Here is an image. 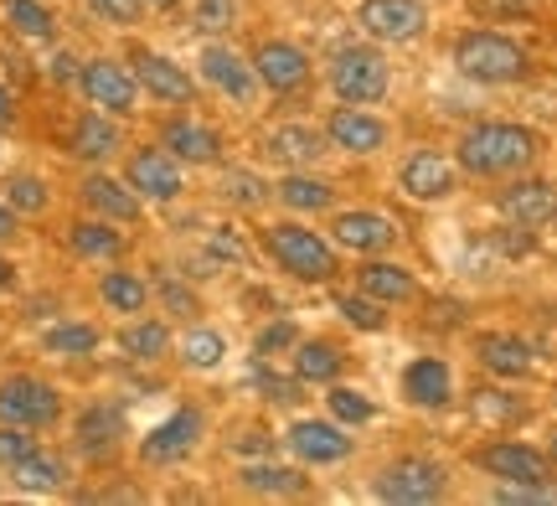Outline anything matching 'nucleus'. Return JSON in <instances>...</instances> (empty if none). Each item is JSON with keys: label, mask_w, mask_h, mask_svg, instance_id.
Here are the masks:
<instances>
[{"label": "nucleus", "mask_w": 557, "mask_h": 506, "mask_svg": "<svg viewBox=\"0 0 557 506\" xmlns=\"http://www.w3.org/2000/svg\"><path fill=\"white\" fill-rule=\"evenodd\" d=\"M145 5H150V11H176L181 0H145Z\"/></svg>", "instance_id": "4d7b16f0"}, {"label": "nucleus", "mask_w": 557, "mask_h": 506, "mask_svg": "<svg viewBox=\"0 0 557 506\" xmlns=\"http://www.w3.org/2000/svg\"><path fill=\"white\" fill-rule=\"evenodd\" d=\"M284 440L305 466H336L351 455V434H341V424H325V419H299Z\"/></svg>", "instance_id": "4468645a"}, {"label": "nucleus", "mask_w": 557, "mask_h": 506, "mask_svg": "<svg viewBox=\"0 0 557 506\" xmlns=\"http://www.w3.org/2000/svg\"><path fill=\"white\" fill-rule=\"evenodd\" d=\"M83 202L94 207L109 223H139V192L129 182H114V176H88L83 182Z\"/></svg>", "instance_id": "412c9836"}, {"label": "nucleus", "mask_w": 557, "mask_h": 506, "mask_svg": "<svg viewBox=\"0 0 557 506\" xmlns=\"http://www.w3.org/2000/svg\"><path fill=\"white\" fill-rule=\"evenodd\" d=\"M361 295H372V300H387V305H403V300H413L418 295V284L413 274L403 269V263H367L361 269Z\"/></svg>", "instance_id": "393cba45"}, {"label": "nucleus", "mask_w": 557, "mask_h": 506, "mask_svg": "<svg viewBox=\"0 0 557 506\" xmlns=\"http://www.w3.org/2000/svg\"><path fill=\"white\" fill-rule=\"evenodd\" d=\"M325 140L341 145V150H351V156H372V150L387 145V124H382L377 114H367L361 103H346V109H336V114L325 120Z\"/></svg>", "instance_id": "ddd939ff"}, {"label": "nucleus", "mask_w": 557, "mask_h": 506, "mask_svg": "<svg viewBox=\"0 0 557 506\" xmlns=\"http://www.w3.org/2000/svg\"><path fill=\"white\" fill-rule=\"evenodd\" d=\"M41 346L58 351V357H88V351H99V331L94 325H52L41 336Z\"/></svg>", "instance_id": "e433bc0d"}, {"label": "nucleus", "mask_w": 557, "mask_h": 506, "mask_svg": "<svg viewBox=\"0 0 557 506\" xmlns=\"http://www.w3.org/2000/svg\"><path fill=\"white\" fill-rule=\"evenodd\" d=\"M37 449V440H32V429H21V424H0V466L11 470L16 460H26Z\"/></svg>", "instance_id": "a19ab883"}, {"label": "nucleus", "mask_w": 557, "mask_h": 506, "mask_svg": "<svg viewBox=\"0 0 557 506\" xmlns=\"http://www.w3.org/2000/svg\"><path fill=\"white\" fill-rule=\"evenodd\" d=\"M99 295L109 310H124V316H135V310H145V300H150V284L135 280V274H124V269H109L99 280Z\"/></svg>", "instance_id": "7c9ffc66"}, {"label": "nucleus", "mask_w": 557, "mask_h": 506, "mask_svg": "<svg viewBox=\"0 0 557 506\" xmlns=\"http://www.w3.org/2000/svg\"><path fill=\"white\" fill-rule=\"evenodd\" d=\"M295 378L299 383H336L341 351L331 342H295Z\"/></svg>", "instance_id": "bb28decb"}, {"label": "nucleus", "mask_w": 557, "mask_h": 506, "mask_svg": "<svg viewBox=\"0 0 557 506\" xmlns=\"http://www.w3.org/2000/svg\"><path fill=\"white\" fill-rule=\"evenodd\" d=\"M207 248H212V259L218 263H238L243 259V238L238 233H227V227H218V233L207 238Z\"/></svg>", "instance_id": "3c124183"}, {"label": "nucleus", "mask_w": 557, "mask_h": 506, "mask_svg": "<svg viewBox=\"0 0 557 506\" xmlns=\"http://www.w3.org/2000/svg\"><path fill=\"white\" fill-rule=\"evenodd\" d=\"M11 481H16L21 491H58L62 481H67V470H62L58 455H41V449H32L26 460H16V466H11Z\"/></svg>", "instance_id": "c85d7f7f"}, {"label": "nucleus", "mask_w": 557, "mask_h": 506, "mask_svg": "<svg viewBox=\"0 0 557 506\" xmlns=\"http://www.w3.org/2000/svg\"><path fill=\"white\" fill-rule=\"evenodd\" d=\"M496 207H500V218H511L517 227H542V223H553L557 218V186L527 176V182L506 186Z\"/></svg>", "instance_id": "2eb2a0df"}, {"label": "nucleus", "mask_w": 557, "mask_h": 506, "mask_svg": "<svg viewBox=\"0 0 557 506\" xmlns=\"http://www.w3.org/2000/svg\"><path fill=\"white\" fill-rule=\"evenodd\" d=\"M201 78L212 83V88H222L227 99L248 103V99H253V83H259V73H253V62H243L233 47H207V52H201Z\"/></svg>", "instance_id": "a211bd4d"}, {"label": "nucleus", "mask_w": 557, "mask_h": 506, "mask_svg": "<svg viewBox=\"0 0 557 506\" xmlns=\"http://www.w3.org/2000/svg\"><path fill=\"white\" fill-rule=\"evenodd\" d=\"M542 0H475V16L485 21H521V16H532Z\"/></svg>", "instance_id": "a18cd8bd"}, {"label": "nucleus", "mask_w": 557, "mask_h": 506, "mask_svg": "<svg viewBox=\"0 0 557 506\" xmlns=\"http://www.w3.org/2000/svg\"><path fill=\"white\" fill-rule=\"evenodd\" d=\"M135 83L139 88H150V99H160V103H191L197 99L191 73H181L176 62L160 58V52H139L135 58Z\"/></svg>", "instance_id": "f3484780"}, {"label": "nucleus", "mask_w": 557, "mask_h": 506, "mask_svg": "<svg viewBox=\"0 0 557 506\" xmlns=\"http://www.w3.org/2000/svg\"><path fill=\"white\" fill-rule=\"evenodd\" d=\"M222 357H227V342L218 331H186V342H181V362L186 367L212 372V367H222Z\"/></svg>", "instance_id": "c9c22d12"}, {"label": "nucleus", "mask_w": 557, "mask_h": 506, "mask_svg": "<svg viewBox=\"0 0 557 506\" xmlns=\"http://www.w3.org/2000/svg\"><path fill=\"white\" fill-rule=\"evenodd\" d=\"M160 145L186 165H212L222 156V135L212 124H197V120H171L160 129Z\"/></svg>", "instance_id": "6ab92c4d"}, {"label": "nucleus", "mask_w": 557, "mask_h": 506, "mask_svg": "<svg viewBox=\"0 0 557 506\" xmlns=\"http://www.w3.org/2000/svg\"><path fill=\"white\" fill-rule=\"evenodd\" d=\"M124 182L135 186L139 197H150V202H176L181 197V161L171 150H135L129 165H124Z\"/></svg>", "instance_id": "9d476101"}, {"label": "nucleus", "mask_w": 557, "mask_h": 506, "mask_svg": "<svg viewBox=\"0 0 557 506\" xmlns=\"http://www.w3.org/2000/svg\"><path fill=\"white\" fill-rule=\"evenodd\" d=\"M263 150L274 156L278 165H315V156L325 150V135L320 129H310V124H278L274 135L263 140Z\"/></svg>", "instance_id": "4be33fe9"}, {"label": "nucleus", "mask_w": 557, "mask_h": 506, "mask_svg": "<svg viewBox=\"0 0 557 506\" xmlns=\"http://www.w3.org/2000/svg\"><path fill=\"white\" fill-rule=\"evenodd\" d=\"M331 88L341 103H377L387 94V58L377 47H341L331 62Z\"/></svg>", "instance_id": "20e7f679"}, {"label": "nucleus", "mask_w": 557, "mask_h": 506, "mask_svg": "<svg viewBox=\"0 0 557 506\" xmlns=\"http://www.w3.org/2000/svg\"><path fill=\"white\" fill-rule=\"evenodd\" d=\"M259 387L269 404H299V398H305L295 378H278V372H259Z\"/></svg>", "instance_id": "de8ad7c7"}, {"label": "nucleus", "mask_w": 557, "mask_h": 506, "mask_svg": "<svg viewBox=\"0 0 557 506\" xmlns=\"http://www.w3.org/2000/svg\"><path fill=\"white\" fill-rule=\"evenodd\" d=\"M243 486L259 491V496H299V491H305V476L289 466H248L243 470Z\"/></svg>", "instance_id": "f704fd0d"}, {"label": "nucleus", "mask_w": 557, "mask_h": 506, "mask_svg": "<svg viewBox=\"0 0 557 506\" xmlns=\"http://www.w3.org/2000/svg\"><path fill=\"white\" fill-rule=\"evenodd\" d=\"M5 197H11L16 212H41V207H47V186H41L37 176H11V192H5Z\"/></svg>", "instance_id": "c03bdc74"}, {"label": "nucleus", "mask_w": 557, "mask_h": 506, "mask_svg": "<svg viewBox=\"0 0 557 506\" xmlns=\"http://www.w3.org/2000/svg\"><path fill=\"white\" fill-rule=\"evenodd\" d=\"M475 466L496 481H511V486H553V460L532 445H517V440H496V445L475 449Z\"/></svg>", "instance_id": "0eeeda50"}, {"label": "nucleus", "mask_w": 557, "mask_h": 506, "mask_svg": "<svg viewBox=\"0 0 557 506\" xmlns=\"http://www.w3.org/2000/svg\"><path fill=\"white\" fill-rule=\"evenodd\" d=\"M480 362L496 378H527L532 372V346L521 336H480Z\"/></svg>", "instance_id": "b1692460"}, {"label": "nucleus", "mask_w": 557, "mask_h": 506, "mask_svg": "<svg viewBox=\"0 0 557 506\" xmlns=\"http://www.w3.org/2000/svg\"><path fill=\"white\" fill-rule=\"evenodd\" d=\"M11 120H16V99L0 88V124H11Z\"/></svg>", "instance_id": "5fc2aeb1"}, {"label": "nucleus", "mask_w": 557, "mask_h": 506, "mask_svg": "<svg viewBox=\"0 0 557 506\" xmlns=\"http://www.w3.org/2000/svg\"><path fill=\"white\" fill-rule=\"evenodd\" d=\"M52 78H58V83H73V78H78V58L58 52V58H52Z\"/></svg>", "instance_id": "603ef678"}, {"label": "nucleus", "mask_w": 557, "mask_h": 506, "mask_svg": "<svg viewBox=\"0 0 557 506\" xmlns=\"http://www.w3.org/2000/svg\"><path fill=\"white\" fill-rule=\"evenodd\" d=\"M299 342V331L289 321H274V325H263L259 331V342H253V351H263V357H269V351H284V346H295Z\"/></svg>", "instance_id": "09e8293b"}, {"label": "nucleus", "mask_w": 557, "mask_h": 506, "mask_svg": "<svg viewBox=\"0 0 557 506\" xmlns=\"http://www.w3.org/2000/svg\"><path fill=\"white\" fill-rule=\"evenodd\" d=\"M67 244H73L78 259H120L124 254V238L109 223H78L67 233Z\"/></svg>", "instance_id": "2f4dec72"}, {"label": "nucleus", "mask_w": 557, "mask_h": 506, "mask_svg": "<svg viewBox=\"0 0 557 506\" xmlns=\"http://www.w3.org/2000/svg\"><path fill=\"white\" fill-rule=\"evenodd\" d=\"M331 414H336L341 424H367L372 419V404L351 393V387H331Z\"/></svg>", "instance_id": "79ce46f5"}, {"label": "nucleus", "mask_w": 557, "mask_h": 506, "mask_svg": "<svg viewBox=\"0 0 557 506\" xmlns=\"http://www.w3.org/2000/svg\"><path fill=\"white\" fill-rule=\"evenodd\" d=\"M341 316L351 325H361V331H382V325H387V316L377 310L372 295H346V300H341Z\"/></svg>", "instance_id": "ea45409f"}, {"label": "nucleus", "mask_w": 557, "mask_h": 506, "mask_svg": "<svg viewBox=\"0 0 557 506\" xmlns=\"http://www.w3.org/2000/svg\"><path fill=\"white\" fill-rule=\"evenodd\" d=\"M455 62H459V73L475 83H521L532 73L527 47H517V41L500 37V32H465L455 47Z\"/></svg>", "instance_id": "f03ea898"}, {"label": "nucleus", "mask_w": 557, "mask_h": 506, "mask_svg": "<svg viewBox=\"0 0 557 506\" xmlns=\"http://www.w3.org/2000/svg\"><path fill=\"white\" fill-rule=\"evenodd\" d=\"M553 455H557V434H553Z\"/></svg>", "instance_id": "13d9d810"}, {"label": "nucleus", "mask_w": 557, "mask_h": 506, "mask_svg": "<svg viewBox=\"0 0 557 506\" xmlns=\"http://www.w3.org/2000/svg\"><path fill=\"white\" fill-rule=\"evenodd\" d=\"M357 21H361V32L377 41H413V37H423L429 11H423V0H361Z\"/></svg>", "instance_id": "6e6552de"}, {"label": "nucleus", "mask_w": 557, "mask_h": 506, "mask_svg": "<svg viewBox=\"0 0 557 506\" xmlns=\"http://www.w3.org/2000/svg\"><path fill=\"white\" fill-rule=\"evenodd\" d=\"M331 238L341 248H351V254H382V248L398 244V227L387 223L382 212H341Z\"/></svg>", "instance_id": "aec40b11"}, {"label": "nucleus", "mask_w": 557, "mask_h": 506, "mask_svg": "<svg viewBox=\"0 0 557 506\" xmlns=\"http://www.w3.org/2000/svg\"><path fill=\"white\" fill-rule=\"evenodd\" d=\"M403 393H408L418 408H444L449 404V367L438 362V357H418V362H408V372H403Z\"/></svg>", "instance_id": "5701e85b"}, {"label": "nucleus", "mask_w": 557, "mask_h": 506, "mask_svg": "<svg viewBox=\"0 0 557 506\" xmlns=\"http://www.w3.org/2000/svg\"><path fill=\"white\" fill-rule=\"evenodd\" d=\"M124 357H135V362H156V357H165V346H171V331L160 321H135V325H124Z\"/></svg>", "instance_id": "72a5a7b5"}, {"label": "nucleus", "mask_w": 557, "mask_h": 506, "mask_svg": "<svg viewBox=\"0 0 557 506\" xmlns=\"http://www.w3.org/2000/svg\"><path fill=\"white\" fill-rule=\"evenodd\" d=\"M455 156H459V171H470V176H517V171H527L542 156V140L537 129H527V124L491 120L465 129Z\"/></svg>", "instance_id": "f257e3e1"}, {"label": "nucleus", "mask_w": 557, "mask_h": 506, "mask_svg": "<svg viewBox=\"0 0 557 506\" xmlns=\"http://www.w3.org/2000/svg\"><path fill=\"white\" fill-rule=\"evenodd\" d=\"M78 88L88 94V103H99L103 114H135V94L139 83L129 67H120V62L109 58H94L78 67Z\"/></svg>", "instance_id": "1a4fd4ad"}, {"label": "nucleus", "mask_w": 557, "mask_h": 506, "mask_svg": "<svg viewBox=\"0 0 557 506\" xmlns=\"http://www.w3.org/2000/svg\"><path fill=\"white\" fill-rule=\"evenodd\" d=\"M470 408H475V419H485V424H511V419H521V404L511 393H500V387H480Z\"/></svg>", "instance_id": "4c0bfd02"}, {"label": "nucleus", "mask_w": 557, "mask_h": 506, "mask_svg": "<svg viewBox=\"0 0 557 506\" xmlns=\"http://www.w3.org/2000/svg\"><path fill=\"white\" fill-rule=\"evenodd\" d=\"M263 248H269V259L278 263V269H289L295 280H310V284H325L336 280V248L325 244L320 233H310V227H295V223H274L263 227Z\"/></svg>", "instance_id": "7ed1b4c3"}, {"label": "nucleus", "mask_w": 557, "mask_h": 506, "mask_svg": "<svg viewBox=\"0 0 557 506\" xmlns=\"http://www.w3.org/2000/svg\"><path fill=\"white\" fill-rule=\"evenodd\" d=\"M5 284H16V269H11V263L0 259V289H5Z\"/></svg>", "instance_id": "6e6d98bb"}, {"label": "nucleus", "mask_w": 557, "mask_h": 506, "mask_svg": "<svg viewBox=\"0 0 557 506\" xmlns=\"http://www.w3.org/2000/svg\"><path fill=\"white\" fill-rule=\"evenodd\" d=\"M5 21H11V32L26 41L58 37V21H52V11H47L41 0H5Z\"/></svg>", "instance_id": "cd10ccee"}, {"label": "nucleus", "mask_w": 557, "mask_h": 506, "mask_svg": "<svg viewBox=\"0 0 557 506\" xmlns=\"http://www.w3.org/2000/svg\"><path fill=\"white\" fill-rule=\"evenodd\" d=\"M114 150H120V129H114L109 114H83V120L73 124V156H83V161H109Z\"/></svg>", "instance_id": "a878e982"}, {"label": "nucleus", "mask_w": 557, "mask_h": 506, "mask_svg": "<svg viewBox=\"0 0 557 506\" xmlns=\"http://www.w3.org/2000/svg\"><path fill=\"white\" fill-rule=\"evenodd\" d=\"M197 440H201V414L197 408H176L165 424H156L150 434H145L139 455H145L150 466H171V460H181V455H191Z\"/></svg>", "instance_id": "f8f14e48"}, {"label": "nucleus", "mask_w": 557, "mask_h": 506, "mask_svg": "<svg viewBox=\"0 0 557 506\" xmlns=\"http://www.w3.org/2000/svg\"><path fill=\"white\" fill-rule=\"evenodd\" d=\"M5 238H16V207L0 202V244H5Z\"/></svg>", "instance_id": "864d4df0"}, {"label": "nucleus", "mask_w": 557, "mask_h": 506, "mask_svg": "<svg viewBox=\"0 0 557 506\" xmlns=\"http://www.w3.org/2000/svg\"><path fill=\"white\" fill-rule=\"evenodd\" d=\"M331 197H336V192L320 182V176H305V171H295V176H284V182H278V202L295 207V212H325Z\"/></svg>", "instance_id": "c756f323"}, {"label": "nucleus", "mask_w": 557, "mask_h": 506, "mask_svg": "<svg viewBox=\"0 0 557 506\" xmlns=\"http://www.w3.org/2000/svg\"><path fill=\"white\" fill-rule=\"evenodd\" d=\"M160 300L171 305L176 316H197V295H191L186 284H176V280H160Z\"/></svg>", "instance_id": "8fccbe9b"}, {"label": "nucleus", "mask_w": 557, "mask_h": 506, "mask_svg": "<svg viewBox=\"0 0 557 506\" xmlns=\"http://www.w3.org/2000/svg\"><path fill=\"white\" fill-rule=\"evenodd\" d=\"M455 165L444 161L438 150H418V156H408L403 161V176H398V186L413 197V202H438V197H449L455 192Z\"/></svg>", "instance_id": "dca6fc26"}, {"label": "nucleus", "mask_w": 557, "mask_h": 506, "mask_svg": "<svg viewBox=\"0 0 557 506\" xmlns=\"http://www.w3.org/2000/svg\"><path fill=\"white\" fill-rule=\"evenodd\" d=\"M444 466L423 460V455H403L393 466L377 476V496L382 502H403V506H423V502H438L444 496Z\"/></svg>", "instance_id": "423d86ee"}, {"label": "nucleus", "mask_w": 557, "mask_h": 506, "mask_svg": "<svg viewBox=\"0 0 557 506\" xmlns=\"http://www.w3.org/2000/svg\"><path fill=\"white\" fill-rule=\"evenodd\" d=\"M253 73L274 94H299L310 83V58L299 52L295 41H263L259 52H253Z\"/></svg>", "instance_id": "9b49d317"}, {"label": "nucleus", "mask_w": 557, "mask_h": 506, "mask_svg": "<svg viewBox=\"0 0 557 506\" xmlns=\"http://www.w3.org/2000/svg\"><path fill=\"white\" fill-rule=\"evenodd\" d=\"M78 445L88 455H109V449L120 445V414L114 408H88L78 419Z\"/></svg>", "instance_id": "473e14b6"}, {"label": "nucleus", "mask_w": 557, "mask_h": 506, "mask_svg": "<svg viewBox=\"0 0 557 506\" xmlns=\"http://www.w3.org/2000/svg\"><path fill=\"white\" fill-rule=\"evenodd\" d=\"M222 192H227V202H238V207H259V202H269V186H263L259 176H253V171H227Z\"/></svg>", "instance_id": "58836bf2"}, {"label": "nucleus", "mask_w": 557, "mask_h": 506, "mask_svg": "<svg viewBox=\"0 0 557 506\" xmlns=\"http://www.w3.org/2000/svg\"><path fill=\"white\" fill-rule=\"evenodd\" d=\"M94 5V16L109 21V26H135L139 11H145V0H88Z\"/></svg>", "instance_id": "49530a36"}, {"label": "nucleus", "mask_w": 557, "mask_h": 506, "mask_svg": "<svg viewBox=\"0 0 557 506\" xmlns=\"http://www.w3.org/2000/svg\"><path fill=\"white\" fill-rule=\"evenodd\" d=\"M62 414V398L52 383L41 378H5L0 383V424H21V429H47Z\"/></svg>", "instance_id": "39448f33"}, {"label": "nucleus", "mask_w": 557, "mask_h": 506, "mask_svg": "<svg viewBox=\"0 0 557 506\" xmlns=\"http://www.w3.org/2000/svg\"><path fill=\"white\" fill-rule=\"evenodd\" d=\"M238 21V0H197V26L201 32H227Z\"/></svg>", "instance_id": "37998d69"}]
</instances>
